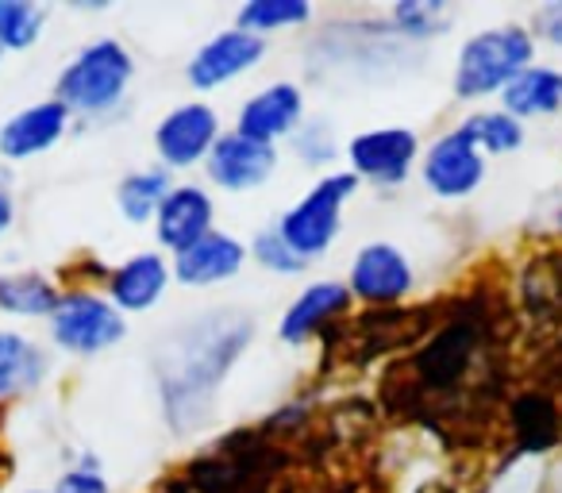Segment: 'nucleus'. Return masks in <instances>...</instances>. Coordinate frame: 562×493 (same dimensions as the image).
Returning <instances> with one entry per match:
<instances>
[{
	"label": "nucleus",
	"mask_w": 562,
	"mask_h": 493,
	"mask_svg": "<svg viewBox=\"0 0 562 493\" xmlns=\"http://www.w3.org/2000/svg\"><path fill=\"white\" fill-rule=\"evenodd\" d=\"M255 339V321L239 309H204L189 316L158 351V393L162 413L178 436L204 428L216 408L220 385Z\"/></svg>",
	"instance_id": "obj_1"
},
{
	"label": "nucleus",
	"mask_w": 562,
	"mask_h": 493,
	"mask_svg": "<svg viewBox=\"0 0 562 493\" xmlns=\"http://www.w3.org/2000/svg\"><path fill=\"white\" fill-rule=\"evenodd\" d=\"M135 81V55L127 43L101 35L70 55L55 78V101L66 104L74 120H109L124 109Z\"/></svg>",
	"instance_id": "obj_2"
},
{
	"label": "nucleus",
	"mask_w": 562,
	"mask_h": 493,
	"mask_svg": "<svg viewBox=\"0 0 562 493\" xmlns=\"http://www.w3.org/2000/svg\"><path fill=\"white\" fill-rule=\"evenodd\" d=\"M362 189V181L351 170H328L290 204V209L278 216V232L281 239L290 243L293 251L313 267L324 255L331 251L344 235V216L351 197Z\"/></svg>",
	"instance_id": "obj_3"
},
{
	"label": "nucleus",
	"mask_w": 562,
	"mask_h": 493,
	"mask_svg": "<svg viewBox=\"0 0 562 493\" xmlns=\"http://www.w3.org/2000/svg\"><path fill=\"white\" fill-rule=\"evenodd\" d=\"M531 55H536V40L516 24L470 35L454 63V97L482 101V97L505 93L531 66Z\"/></svg>",
	"instance_id": "obj_4"
},
{
	"label": "nucleus",
	"mask_w": 562,
	"mask_h": 493,
	"mask_svg": "<svg viewBox=\"0 0 562 493\" xmlns=\"http://www.w3.org/2000/svg\"><path fill=\"white\" fill-rule=\"evenodd\" d=\"M47 339L70 359H97L127 339V316L93 285H66L47 321Z\"/></svg>",
	"instance_id": "obj_5"
},
{
	"label": "nucleus",
	"mask_w": 562,
	"mask_h": 493,
	"mask_svg": "<svg viewBox=\"0 0 562 493\" xmlns=\"http://www.w3.org/2000/svg\"><path fill=\"white\" fill-rule=\"evenodd\" d=\"M344 285L355 305L382 309L385 313V309H397L408 301V293L416 290V270L397 243L374 239V243H362L359 251L351 255Z\"/></svg>",
	"instance_id": "obj_6"
},
{
	"label": "nucleus",
	"mask_w": 562,
	"mask_h": 493,
	"mask_svg": "<svg viewBox=\"0 0 562 493\" xmlns=\"http://www.w3.org/2000/svg\"><path fill=\"white\" fill-rule=\"evenodd\" d=\"M224 135V120L209 101H181L155 124V158L162 170H196L209 163L212 147Z\"/></svg>",
	"instance_id": "obj_7"
},
{
	"label": "nucleus",
	"mask_w": 562,
	"mask_h": 493,
	"mask_svg": "<svg viewBox=\"0 0 562 493\" xmlns=\"http://www.w3.org/2000/svg\"><path fill=\"white\" fill-rule=\"evenodd\" d=\"M420 135L413 127H370L351 135L344 147L347 170L378 189L405 186L408 173L420 166Z\"/></svg>",
	"instance_id": "obj_8"
},
{
	"label": "nucleus",
	"mask_w": 562,
	"mask_h": 493,
	"mask_svg": "<svg viewBox=\"0 0 562 493\" xmlns=\"http://www.w3.org/2000/svg\"><path fill=\"white\" fill-rule=\"evenodd\" d=\"M266 40L250 32H239V27H224V32L209 35L201 47L189 55L186 63V81L196 89V93H216V89L232 86V81L255 74L258 66L266 63Z\"/></svg>",
	"instance_id": "obj_9"
},
{
	"label": "nucleus",
	"mask_w": 562,
	"mask_h": 493,
	"mask_svg": "<svg viewBox=\"0 0 562 493\" xmlns=\"http://www.w3.org/2000/svg\"><path fill=\"white\" fill-rule=\"evenodd\" d=\"M278 163H281L278 147H266V143H255L235 132V127H227L201 170L216 193L239 197V193H258L278 173Z\"/></svg>",
	"instance_id": "obj_10"
},
{
	"label": "nucleus",
	"mask_w": 562,
	"mask_h": 493,
	"mask_svg": "<svg viewBox=\"0 0 562 493\" xmlns=\"http://www.w3.org/2000/svg\"><path fill=\"white\" fill-rule=\"evenodd\" d=\"M485 178V155L470 143L462 127H451L439 139L428 143L420 155V181L439 201H462L470 197Z\"/></svg>",
	"instance_id": "obj_11"
},
{
	"label": "nucleus",
	"mask_w": 562,
	"mask_h": 493,
	"mask_svg": "<svg viewBox=\"0 0 562 493\" xmlns=\"http://www.w3.org/2000/svg\"><path fill=\"white\" fill-rule=\"evenodd\" d=\"M355 309L344 278H316L308 282L278 316V339L285 347H308L321 336H328L331 324L347 321Z\"/></svg>",
	"instance_id": "obj_12"
},
{
	"label": "nucleus",
	"mask_w": 562,
	"mask_h": 493,
	"mask_svg": "<svg viewBox=\"0 0 562 493\" xmlns=\"http://www.w3.org/2000/svg\"><path fill=\"white\" fill-rule=\"evenodd\" d=\"M305 89L297 81H270V86L255 89L235 112V132L247 135L266 147L290 143L305 124Z\"/></svg>",
	"instance_id": "obj_13"
},
{
	"label": "nucleus",
	"mask_w": 562,
	"mask_h": 493,
	"mask_svg": "<svg viewBox=\"0 0 562 493\" xmlns=\"http://www.w3.org/2000/svg\"><path fill=\"white\" fill-rule=\"evenodd\" d=\"M250 262V247L247 239H239L235 232H224L216 227L212 235L196 239L193 247H186L181 255H173L170 267H173V282L181 290H216V285H227L247 270Z\"/></svg>",
	"instance_id": "obj_14"
},
{
	"label": "nucleus",
	"mask_w": 562,
	"mask_h": 493,
	"mask_svg": "<svg viewBox=\"0 0 562 493\" xmlns=\"http://www.w3.org/2000/svg\"><path fill=\"white\" fill-rule=\"evenodd\" d=\"M155 243L162 255H181L186 247H193L196 239L216 232V193L209 186H196V181H181L170 189V197L158 209L155 224Z\"/></svg>",
	"instance_id": "obj_15"
},
{
	"label": "nucleus",
	"mask_w": 562,
	"mask_h": 493,
	"mask_svg": "<svg viewBox=\"0 0 562 493\" xmlns=\"http://www.w3.org/2000/svg\"><path fill=\"white\" fill-rule=\"evenodd\" d=\"M70 127H74V116L55 97L24 104V109L4 116V124H0V163H9V166L32 163V158L55 150L58 143L70 135Z\"/></svg>",
	"instance_id": "obj_16"
},
{
	"label": "nucleus",
	"mask_w": 562,
	"mask_h": 493,
	"mask_svg": "<svg viewBox=\"0 0 562 493\" xmlns=\"http://www.w3.org/2000/svg\"><path fill=\"white\" fill-rule=\"evenodd\" d=\"M170 285H173L170 255H162L155 247V251H139V255H132V259L109 267L101 290L124 316H143L155 305H162Z\"/></svg>",
	"instance_id": "obj_17"
},
{
	"label": "nucleus",
	"mask_w": 562,
	"mask_h": 493,
	"mask_svg": "<svg viewBox=\"0 0 562 493\" xmlns=\"http://www.w3.org/2000/svg\"><path fill=\"white\" fill-rule=\"evenodd\" d=\"M474 355H477V328L470 321H451L416 351L413 374L428 390H451V385H459L470 374Z\"/></svg>",
	"instance_id": "obj_18"
},
{
	"label": "nucleus",
	"mask_w": 562,
	"mask_h": 493,
	"mask_svg": "<svg viewBox=\"0 0 562 493\" xmlns=\"http://www.w3.org/2000/svg\"><path fill=\"white\" fill-rule=\"evenodd\" d=\"M186 482L193 493H262L266 467L255 447L232 451V444H220L212 455L189 462Z\"/></svg>",
	"instance_id": "obj_19"
},
{
	"label": "nucleus",
	"mask_w": 562,
	"mask_h": 493,
	"mask_svg": "<svg viewBox=\"0 0 562 493\" xmlns=\"http://www.w3.org/2000/svg\"><path fill=\"white\" fill-rule=\"evenodd\" d=\"M50 347L20 328H0V405L20 401L50 382Z\"/></svg>",
	"instance_id": "obj_20"
},
{
	"label": "nucleus",
	"mask_w": 562,
	"mask_h": 493,
	"mask_svg": "<svg viewBox=\"0 0 562 493\" xmlns=\"http://www.w3.org/2000/svg\"><path fill=\"white\" fill-rule=\"evenodd\" d=\"M63 285L43 270H0V316L9 321H50Z\"/></svg>",
	"instance_id": "obj_21"
},
{
	"label": "nucleus",
	"mask_w": 562,
	"mask_h": 493,
	"mask_svg": "<svg viewBox=\"0 0 562 493\" xmlns=\"http://www.w3.org/2000/svg\"><path fill=\"white\" fill-rule=\"evenodd\" d=\"M173 186H178V181H173V173L162 170L158 163L155 166H139V170H127L124 178L116 181V193H112L120 220H124V224H132V227H150Z\"/></svg>",
	"instance_id": "obj_22"
},
{
	"label": "nucleus",
	"mask_w": 562,
	"mask_h": 493,
	"mask_svg": "<svg viewBox=\"0 0 562 493\" xmlns=\"http://www.w3.org/2000/svg\"><path fill=\"white\" fill-rule=\"evenodd\" d=\"M501 109L516 120L551 116V112L562 109V74L547 70V66H528V70L501 93Z\"/></svg>",
	"instance_id": "obj_23"
},
{
	"label": "nucleus",
	"mask_w": 562,
	"mask_h": 493,
	"mask_svg": "<svg viewBox=\"0 0 562 493\" xmlns=\"http://www.w3.org/2000/svg\"><path fill=\"white\" fill-rule=\"evenodd\" d=\"M313 16L316 12L308 0H247V4L235 9V27L270 43V35H285V32H297V27H308Z\"/></svg>",
	"instance_id": "obj_24"
},
{
	"label": "nucleus",
	"mask_w": 562,
	"mask_h": 493,
	"mask_svg": "<svg viewBox=\"0 0 562 493\" xmlns=\"http://www.w3.org/2000/svg\"><path fill=\"white\" fill-rule=\"evenodd\" d=\"M50 12L35 0H0V55H24L47 32Z\"/></svg>",
	"instance_id": "obj_25"
},
{
	"label": "nucleus",
	"mask_w": 562,
	"mask_h": 493,
	"mask_svg": "<svg viewBox=\"0 0 562 493\" xmlns=\"http://www.w3.org/2000/svg\"><path fill=\"white\" fill-rule=\"evenodd\" d=\"M454 12L439 0H401L390 9V32L397 40L408 43H424V40H436V35L447 32Z\"/></svg>",
	"instance_id": "obj_26"
},
{
	"label": "nucleus",
	"mask_w": 562,
	"mask_h": 493,
	"mask_svg": "<svg viewBox=\"0 0 562 493\" xmlns=\"http://www.w3.org/2000/svg\"><path fill=\"white\" fill-rule=\"evenodd\" d=\"M462 132L470 135L482 155H513L524 143V127L516 116H508L505 109H490V112H474V116L462 120Z\"/></svg>",
	"instance_id": "obj_27"
},
{
	"label": "nucleus",
	"mask_w": 562,
	"mask_h": 493,
	"mask_svg": "<svg viewBox=\"0 0 562 493\" xmlns=\"http://www.w3.org/2000/svg\"><path fill=\"white\" fill-rule=\"evenodd\" d=\"M513 432H516V439L528 447V451H543V447H551L554 439H559V413H554L551 401L536 397V393H528V397H516Z\"/></svg>",
	"instance_id": "obj_28"
},
{
	"label": "nucleus",
	"mask_w": 562,
	"mask_h": 493,
	"mask_svg": "<svg viewBox=\"0 0 562 493\" xmlns=\"http://www.w3.org/2000/svg\"><path fill=\"white\" fill-rule=\"evenodd\" d=\"M247 247H250V262L262 267L266 274H273V278H297L308 270V262L293 251L290 243L281 239V232L273 224L258 227V232L247 239Z\"/></svg>",
	"instance_id": "obj_29"
},
{
	"label": "nucleus",
	"mask_w": 562,
	"mask_h": 493,
	"mask_svg": "<svg viewBox=\"0 0 562 493\" xmlns=\"http://www.w3.org/2000/svg\"><path fill=\"white\" fill-rule=\"evenodd\" d=\"M290 143H293V150H297L301 163H308V166H331L339 155H344L336 132L328 127V120H305L301 132L293 135Z\"/></svg>",
	"instance_id": "obj_30"
},
{
	"label": "nucleus",
	"mask_w": 562,
	"mask_h": 493,
	"mask_svg": "<svg viewBox=\"0 0 562 493\" xmlns=\"http://www.w3.org/2000/svg\"><path fill=\"white\" fill-rule=\"evenodd\" d=\"M55 493H112L109 478L101 474L97 459H81L55 482Z\"/></svg>",
	"instance_id": "obj_31"
},
{
	"label": "nucleus",
	"mask_w": 562,
	"mask_h": 493,
	"mask_svg": "<svg viewBox=\"0 0 562 493\" xmlns=\"http://www.w3.org/2000/svg\"><path fill=\"white\" fill-rule=\"evenodd\" d=\"M536 35L547 43H554V47H562V0L536 12Z\"/></svg>",
	"instance_id": "obj_32"
},
{
	"label": "nucleus",
	"mask_w": 562,
	"mask_h": 493,
	"mask_svg": "<svg viewBox=\"0 0 562 493\" xmlns=\"http://www.w3.org/2000/svg\"><path fill=\"white\" fill-rule=\"evenodd\" d=\"M12 224H16V197L9 186H0V239L12 232Z\"/></svg>",
	"instance_id": "obj_33"
},
{
	"label": "nucleus",
	"mask_w": 562,
	"mask_h": 493,
	"mask_svg": "<svg viewBox=\"0 0 562 493\" xmlns=\"http://www.w3.org/2000/svg\"><path fill=\"white\" fill-rule=\"evenodd\" d=\"M155 493H193V490H189L186 474H181V478H173V482H162V485H158Z\"/></svg>",
	"instance_id": "obj_34"
},
{
	"label": "nucleus",
	"mask_w": 562,
	"mask_h": 493,
	"mask_svg": "<svg viewBox=\"0 0 562 493\" xmlns=\"http://www.w3.org/2000/svg\"><path fill=\"white\" fill-rule=\"evenodd\" d=\"M4 470H9V455L0 451V482H4Z\"/></svg>",
	"instance_id": "obj_35"
},
{
	"label": "nucleus",
	"mask_w": 562,
	"mask_h": 493,
	"mask_svg": "<svg viewBox=\"0 0 562 493\" xmlns=\"http://www.w3.org/2000/svg\"><path fill=\"white\" fill-rule=\"evenodd\" d=\"M27 493H55V490H27Z\"/></svg>",
	"instance_id": "obj_36"
},
{
	"label": "nucleus",
	"mask_w": 562,
	"mask_h": 493,
	"mask_svg": "<svg viewBox=\"0 0 562 493\" xmlns=\"http://www.w3.org/2000/svg\"><path fill=\"white\" fill-rule=\"evenodd\" d=\"M0 58H4V55H0Z\"/></svg>",
	"instance_id": "obj_37"
}]
</instances>
